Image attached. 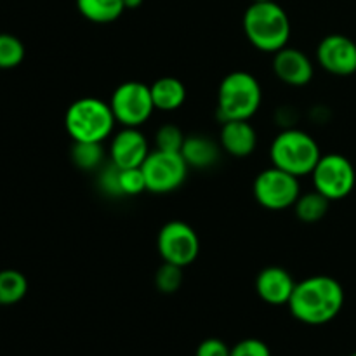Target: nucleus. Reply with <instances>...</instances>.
<instances>
[{"mask_svg":"<svg viewBox=\"0 0 356 356\" xmlns=\"http://www.w3.org/2000/svg\"><path fill=\"white\" fill-rule=\"evenodd\" d=\"M110 106L117 124L124 127H141L155 111L152 89L138 80L120 83L111 94Z\"/></svg>","mask_w":356,"mask_h":356,"instance_id":"6e6552de","label":"nucleus"},{"mask_svg":"<svg viewBox=\"0 0 356 356\" xmlns=\"http://www.w3.org/2000/svg\"><path fill=\"white\" fill-rule=\"evenodd\" d=\"M145 0H124V6L125 9H138V7L143 6Z\"/></svg>","mask_w":356,"mask_h":356,"instance_id":"c85d7f7f","label":"nucleus"},{"mask_svg":"<svg viewBox=\"0 0 356 356\" xmlns=\"http://www.w3.org/2000/svg\"><path fill=\"white\" fill-rule=\"evenodd\" d=\"M115 115L110 103L86 96L73 101L65 115V127L73 143H103L113 132Z\"/></svg>","mask_w":356,"mask_h":356,"instance_id":"20e7f679","label":"nucleus"},{"mask_svg":"<svg viewBox=\"0 0 356 356\" xmlns=\"http://www.w3.org/2000/svg\"><path fill=\"white\" fill-rule=\"evenodd\" d=\"M148 155V139L139 127H124L110 143V162L120 169L141 167Z\"/></svg>","mask_w":356,"mask_h":356,"instance_id":"f8f14e48","label":"nucleus"},{"mask_svg":"<svg viewBox=\"0 0 356 356\" xmlns=\"http://www.w3.org/2000/svg\"><path fill=\"white\" fill-rule=\"evenodd\" d=\"M184 139L186 136L183 134L177 125L174 124H165L156 131L155 134V146L156 149H163V152H176L181 153L184 145Z\"/></svg>","mask_w":356,"mask_h":356,"instance_id":"b1692460","label":"nucleus"},{"mask_svg":"<svg viewBox=\"0 0 356 356\" xmlns=\"http://www.w3.org/2000/svg\"><path fill=\"white\" fill-rule=\"evenodd\" d=\"M28 280L17 270H0V306H14L24 299Z\"/></svg>","mask_w":356,"mask_h":356,"instance_id":"aec40b11","label":"nucleus"},{"mask_svg":"<svg viewBox=\"0 0 356 356\" xmlns=\"http://www.w3.org/2000/svg\"><path fill=\"white\" fill-rule=\"evenodd\" d=\"M273 72L285 86L305 87L313 80L315 66L305 52L287 45V47L275 52Z\"/></svg>","mask_w":356,"mask_h":356,"instance_id":"ddd939ff","label":"nucleus"},{"mask_svg":"<svg viewBox=\"0 0 356 356\" xmlns=\"http://www.w3.org/2000/svg\"><path fill=\"white\" fill-rule=\"evenodd\" d=\"M229 356H271V351L264 341L256 339V337H247L232 348Z\"/></svg>","mask_w":356,"mask_h":356,"instance_id":"bb28decb","label":"nucleus"},{"mask_svg":"<svg viewBox=\"0 0 356 356\" xmlns=\"http://www.w3.org/2000/svg\"><path fill=\"white\" fill-rule=\"evenodd\" d=\"M313 186L330 202L343 200L356 184V170L350 159L341 153L322 155L312 172Z\"/></svg>","mask_w":356,"mask_h":356,"instance_id":"1a4fd4ad","label":"nucleus"},{"mask_svg":"<svg viewBox=\"0 0 356 356\" xmlns=\"http://www.w3.org/2000/svg\"><path fill=\"white\" fill-rule=\"evenodd\" d=\"M155 285L162 294H174L183 285V268L163 261L155 273Z\"/></svg>","mask_w":356,"mask_h":356,"instance_id":"5701e85b","label":"nucleus"},{"mask_svg":"<svg viewBox=\"0 0 356 356\" xmlns=\"http://www.w3.org/2000/svg\"><path fill=\"white\" fill-rule=\"evenodd\" d=\"M221 148L235 159H245L256 152L257 134L249 120H229L221 124Z\"/></svg>","mask_w":356,"mask_h":356,"instance_id":"2eb2a0df","label":"nucleus"},{"mask_svg":"<svg viewBox=\"0 0 356 356\" xmlns=\"http://www.w3.org/2000/svg\"><path fill=\"white\" fill-rule=\"evenodd\" d=\"M263 101L261 83L252 73L236 70L221 80L218 89V120H250Z\"/></svg>","mask_w":356,"mask_h":356,"instance_id":"7ed1b4c3","label":"nucleus"},{"mask_svg":"<svg viewBox=\"0 0 356 356\" xmlns=\"http://www.w3.org/2000/svg\"><path fill=\"white\" fill-rule=\"evenodd\" d=\"M316 59L325 72L336 76L356 73V42L341 33L327 35L316 47Z\"/></svg>","mask_w":356,"mask_h":356,"instance_id":"9b49d317","label":"nucleus"},{"mask_svg":"<svg viewBox=\"0 0 356 356\" xmlns=\"http://www.w3.org/2000/svg\"><path fill=\"white\" fill-rule=\"evenodd\" d=\"M141 169L145 174L146 190L155 195H165L183 186L190 167L181 153L155 148L146 156Z\"/></svg>","mask_w":356,"mask_h":356,"instance_id":"0eeeda50","label":"nucleus"},{"mask_svg":"<svg viewBox=\"0 0 356 356\" xmlns=\"http://www.w3.org/2000/svg\"><path fill=\"white\" fill-rule=\"evenodd\" d=\"M181 155L186 160L190 169L205 170L218 163L221 156V146L204 134H191L184 139Z\"/></svg>","mask_w":356,"mask_h":356,"instance_id":"dca6fc26","label":"nucleus"},{"mask_svg":"<svg viewBox=\"0 0 356 356\" xmlns=\"http://www.w3.org/2000/svg\"><path fill=\"white\" fill-rule=\"evenodd\" d=\"M243 33L247 40L263 52H278L287 47L292 28L289 14L275 0L252 2L243 14Z\"/></svg>","mask_w":356,"mask_h":356,"instance_id":"f03ea898","label":"nucleus"},{"mask_svg":"<svg viewBox=\"0 0 356 356\" xmlns=\"http://www.w3.org/2000/svg\"><path fill=\"white\" fill-rule=\"evenodd\" d=\"M156 249L165 263L186 268L197 261L200 252V238L188 222L174 219L160 228Z\"/></svg>","mask_w":356,"mask_h":356,"instance_id":"9d476101","label":"nucleus"},{"mask_svg":"<svg viewBox=\"0 0 356 356\" xmlns=\"http://www.w3.org/2000/svg\"><path fill=\"white\" fill-rule=\"evenodd\" d=\"M330 207V200L327 197H323L320 191L313 190L308 191L305 195H299L298 202L294 204L296 216L301 222L306 225H315V222L322 221L327 216Z\"/></svg>","mask_w":356,"mask_h":356,"instance_id":"6ab92c4d","label":"nucleus"},{"mask_svg":"<svg viewBox=\"0 0 356 356\" xmlns=\"http://www.w3.org/2000/svg\"><path fill=\"white\" fill-rule=\"evenodd\" d=\"M26 56L24 44L10 33H0V70H13L23 63Z\"/></svg>","mask_w":356,"mask_h":356,"instance_id":"4be33fe9","label":"nucleus"},{"mask_svg":"<svg viewBox=\"0 0 356 356\" xmlns=\"http://www.w3.org/2000/svg\"><path fill=\"white\" fill-rule=\"evenodd\" d=\"M120 190L124 197H138L146 190L145 174L141 167H131V169H120Z\"/></svg>","mask_w":356,"mask_h":356,"instance_id":"393cba45","label":"nucleus"},{"mask_svg":"<svg viewBox=\"0 0 356 356\" xmlns=\"http://www.w3.org/2000/svg\"><path fill=\"white\" fill-rule=\"evenodd\" d=\"M252 191L254 198L261 207L278 212L294 207L301 195V183L294 174L271 165L257 174Z\"/></svg>","mask_w":356,"mask_h":356,"instance_id":"423d86ee","label":"nucleus"},{"mask_svg":"<svg viewBox=\"0 0 356 356\" xmlns=\"http://www.w3.org/2000/svg\"><path fill=\"white\" fill-rule=\"evenodd\" d=\"M120 167H117L115 163L110 162V165L103 167L97 176V186L103 191L106 197L111 198H120L124 197L120 190Z\"/></svg>","mask_w":356,"mask_h":356,"instance_id":"a878e982","label":"nucleus"},{"mask_svg":"<svg viewBox=\"0 0 356 356\" xmlns=\"http://www.w3.org/2000/svg\"><path fill=\"white\" fill-rule=\"evenodd\" d=\"M79 13L96 24L113 23L124 14V0H75Z\"/></svg>","mask_w":356,"mask_h":356,"instance_id":"a211bd4d","label":"nucleus"},{"mask_svg":"<svg viewBox=\"0 0 356 356\" xmlns=\"http://www.w3.org/2000/svg\"><path fill=\"white\" fill-rule=\"evenodd\" d=\"M320 159L322 152L316 139L301 129H284L270 146L271 165L298 177L312 176Z\"/></svg>","mask_w":356,"mask_h":356,"instance_id":"39448f33","label":"nucleus"},{"mask_svg":"<svg viewBox=\"0 0 356 356\" xmlns=\"http://www.w3.org/2000/svg\"><path fill=\"white\" fill-rule=\"evenodd\" d=\"M70 156L76 169L92 172L101 169L104 162L103 143H73Z\"/></svg>","mask_w":356,"mask_h":356,"instance_id":"412c9836","label":"nucleus"},{"mask_svg":"<svg viewBox=\"0 0 356 356\" xmlns=\"http://www.w3.org/2000/svg\"><path fill=\"white\" fill-rule=\"evenodd\" d=\"M298 282L292 278L285 268L268 266L259 271L256 278V292L266 305L284 306L289 305Z\"/></svg>","mask_w":356,"mask_h":356,"instance_id":"4468645a","label":"nucleus"},{"mask_svg":"<svg viewBox=\"0 0 356 356\" xmlns=\"http://www.w3.org/2000/svg\"><path fill=\"white\" fill-rule=\"evenodd\" d=\"M232 355V348L225 341L218 339V337H209V339L202 341L197 348V355L195 356H229Z\"/></svg>","mask_w":356,"mask_h":356,"instance_id":"cd10ccee","label":"nucleus"},{"mask_svg":"<svg viewBox=\"0 0 356 356\" xmlns=\"http://www.w3.org/2000/svg\"><path fill=\"white\" fill-rule=\"evenodd\" d=\"M350 356H356V351H355V353H351V355H350Z\"/></svg>","mask_w":356,"mask_h":356,"instance_id":"7c9ffc66","label":"nucleus"},{"mask_svg":"<svg viewBox=\"0 0 356 356\" xmlns=\"http://www.w3.org/2000/svg\"><path fill=\"white\" fill-rule=\"evenodd\" d=\"M252 2H268V0H252Z\"/></svg>","mask_w":356,"mask_h":356,"instance_id":"c756f323","label":"nucleus"},{"mask_svg":"<svg viewBox=\"0 0 356 356\" xmlns=\"http://www.w3.org/2000/svg\"><path fill=\"white\" fill-rule=\"evenodd\" d=\"M155 110L176 111L186 101V87L176 76H162L149 86Z\"/></svg>","mask_w":356,"mask_h":356,"instance_id":"f3484780","label":"nucleus"},{"mask_svg":"<svg viewBox=\"0 0 356 356\" xmlns=\"http://www.w3.org/2000/svg\"><path fill=\"white\" fill-rule=\"evenodd\" d=\"M344 289L329 275H313L296 284L289 309L306 325H325L332 322L344 306Z\"/></svg>","mask_w":356,"mask_h":356,"instance_id":"f257e3e1","label":"nucleus"}]
</instances>
